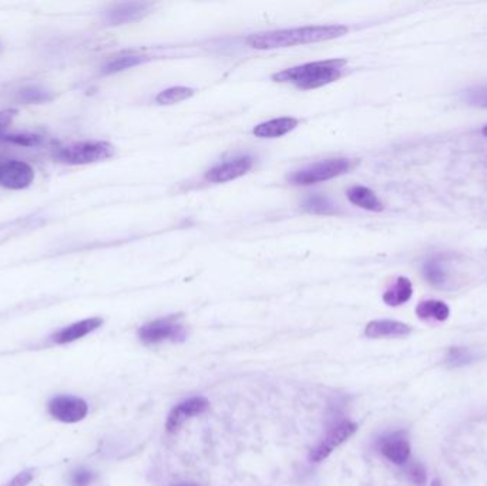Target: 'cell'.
<instances>
[{
  "label": "cell",
  "mask_w": 487,
  "mask_h": 486,
  "mask_svg": "<svg viewBox=\"0 0 487 486\" xmlns=\"http://www.w3.org/2000/svg\"><path fill=\"white\" fill-rule=\"evenodd\" d=\"M94 473L85 468H79L72 472L70 483L72 486H90L94 480Z\"/></svg>",
  "instance_id": "26"
},
{
  "label": "cell",
  "mask_w": 487,
  "mask_h": 486,
  "mask_svg": "<svg viewBox=\"0 0 487 486\" xmlns=\"http://www.w3.org/2000/svg\"><path fill=\"white\" fill-rule=\"evenodd\" d=\"M101 325H103V320L100 317L85 318V320L74 323V324H72L69 327H65L60 331H57L51 337V339H53V342H56V344H59V346L69 344V342L77 341V339H80V338H83L85 335L92 334L93 331H96Z\"/></svg>",
  "instance_id": "13"
},
{
  "label": "cell",
  "mask_w": 487,
  "mask_h": 486,
  "mask_svg": "<svg viewBox=\"0 0 487 486\" xmlns=\"http://www.w3.org/2000/svg\"><path fill=\"white\" fill-rule=\"evenodd\" d=\"M150 3L145 2H124L116 3L107 9L104 15V20L110 26L127 24L131 22H137L150 13Z\"/></svg>",
  "instance_id": "11"
},
{
  "label": "cell",
  "mask_w": 487,
  "mask_h": 486,
  "mask_svg": "<svg viewBox=\"0 0 487 486\" xmlns=\"http://www.w3.org/2000/svg\"><path fill=\"white\" fill-rule=\"evenodd\" d=\"M345 66V59L311 62L275 73L272 79L278 83L294 84L295 88L302 90H312L336 81L342 76Z\"/></svg>",
  "instance_id": "2"
},
{
  "label": "cell",
  "mask_w": 487,
  "mask_h": 486,
  "mask_svg": "<svg viewBox=\"0 0 487 486\" xmlns=\"http://www.w3.org/2000/svg\"><path fill=\"white\" fill-rule=\"evenodd\" d=\"M347 195L352 204H355L363 210L374 211V213H381L383 210V204L378 198V195L368 187L354 186L348 190Z\"/></svg>",
  "instance_id": "16"
},
{
  "label": "cell",
  "mask_w": 487,
  "mask_h": 486,
  "mask_svg": "<svg viewBox=\"0 0 487 486\" xmlns=\"http://www.w3.org/2000/svg\"><path fill=\"white\" fill-rule=\"evenodd\" d=\"M252 165H254V160L251 156L234 157L211 167L207 171L206 179L210 183H226L247 175L252 168Z\"/></svg>",
  "instance_id": "9"
},
{
  "label": "cell",
  "mask_w": 487,
  "mask_h": 486,
  "mask_svg": "<svg viewBox=\"0 0 487 486\" xmlns=\"http://www.w3.org/2000/svg\"><path fill=\"white\" fill-rule=\"evenodd\" d=\"M413 294V287L412 282L405 278V277H399L390 287L383 293V302L389 307H399L404 305L405 302H408L412 298Z\"/></svg>",
  "instance_id": "17"
},
{
  "label": "cell",
  "mask_w": 487,
  "mask_h": 486,
  "mask_svg": "<svg viewBox=\"0 0 487 486\" xmlns=\"http://www.w3.org/2000/svg\"><path fill=\"white\" fill-rule=\"evenodd\" d=\"M19 97L23 103H27V104H33V103L40 104V103L50 102L53 99L50 92H47L42 88H38V86H31V88H26V89L20 90Z\"/></svg>",
  "instance_id": "23"
},
{
  "label": "cell",
  "mask_w": 487,
  "mask_h": 486,
  "mask_svg": "<svg viewBox=\"0 0 487 486\" xmlns=\"http://www.w3.org/2000/svg\"><path fill=\"white\" fill-rule=\"evenodd\" d=\"M408 478L411 482H413L416 486H424L427 482V473L422 464H412L408 468Z\"/></svg>",
  "instance_id": "27"
},
{
  "label": "cell",
  "mask_w": 487,
  "mask_h": 486,
  "mask_svg": "<svg viewBox=\"0 0 487 486\" xmlns=\"http://www.w3.org/2000/svg\"><path fill=\"white\" fill-rule=\"evenodd\" d=\"M192 96H194V90L191 88L177 86V88H170V89L161 92L156 97V102L161 106H171V104H177L180 102H184Z\"/></svg>",
  "instance_id": "21"
},
{
  "label": "cell",
  "mask_w": 487,
  "mask_h": 486,
  "mask_svg": "<svg viewBox=\"0 0 487 486\" xmlns=\"http://www.w3.org/2000/svg\"><path fill=\"white\" fill-rule=\"evenodd\" d=\"M138 337L142 344L157 346L165 341L184 342L187 338V331L179 321V317L170 316L145 324L138 330Z\"/></svg>",
  "instance_id": "5"
},
{
  "label": "cell",
  "mask_w": 487,
  "mask_h": 486,
  "mask_svg": "<svg viewBox=\"0 0 487 486\" xmlns=\"http://www.w3.org/2000/svg\"><path fill=\"white\" fill-rule=\"evenodd\" d=\"M412 328L400 321L393 320H377L370 321L365 328L368 338H397L409 335Z\"/></svg>",
  "instance_id": "14"
},
{
  "label": "cell",
  "mask_w": 487,
  "mask_h": 486,
  "mask_svg": "<svg viewBox=\"0 0 487 486\" xmlns=\"http://www.w3.org/2000/svg\"><path fill=\"white\" fill-rule=\"evenodd\" d=\"M302 209L308 213L312 214H336V204H333L327 195L322 194H312L308 198H305V202L302 204Z\"/></svg>",
  "instance_id": "20"
},
{
  "label": "cell",
  "mask_w": 487,
  "mask_h": 486,
  "mask_svg": "<svg viewBox=\"0 0 487 486\" xmlns=\"http://www.w3.org/2000/svg\"><path fill=\"white\" fill-rule=\"evenodd\" d=\"M17 113L19 111L16 108H6L0 111V140L6 134L8 127L12 124V122L17 116Z\"/></svg>",
  "instance_id": "28"
},
{
  "label": "cell",
  "mask_w": 487,
  "mask_h": 486,
  "mask_svg": "<svg viewBox=\"0 0 487 486\" xmlns=\"http://www.w3.org/2000/svg\"><path fill=\"white\" fill-rule=\"evenodd\" d=\"M149 59L145 56H138V54H133V53H122L116 57H113L110 59L103 67H101V74L108 76V74H114L119 73L127 69H131L134 66H138L141 63L147 62Z\"/></svg>",
  "instance_id": "19"
},
{
  "label": "cell",
  "mask_w": 487,
  "mask_h": 486,
  "mask_svg": "<svg viewBox=\"0 0 487 486\" xmlns=\"http://www.w3.org/2000/svg\"><path fill=\"white\" fill-rule=\"evenodd\" d=\"M177 486H195V485H177Z\"/></svg>",
  "instance_id": "33"
},
{
  "label": "cell",
  "mask_w": 487,
  "mask_h": 486,
  "mask_svg": "<svg viewBox=\"0 0 487 486\" xmlns=\"http://www.w3.org/2000/svg\"><path fill=\"white\" fill-rule=\"evenodd\" d=\"M481 133H483V134H484V136H486V137H487V126H484V127H483V130H481Z\"/></svg>",
  "instance_id": "32"
},
{
  "label": "cell",
  "mask_w": 487,
  "mask_h": 486,
  "mask_svg": "<svg viewBox=\"0 0 487 486\" xmlns=\"http://www.w3.org/2000/svg\"><path fill=\"white\" fill-rule=\"evenodd\" d=\"M378 449L388 461L404 465L411 456V444L404 432H392L378 441Z\"/></svg>",
  "instance_id": "12"
},
{
  "label": "cell",
  "mask_w": 487,
  "mask_h": 486,
  "mask_svg": "<svg viewBox=\"0 0 487 486\" xmlns=\"http://www.w3.org/2000/svg\"><path fill=\"white\" fill-rule=\"evenodd\" d=\"M49 414L60 422L76 423L89 414V405L84 399L73 395H59L51 398L47 404Z\"/></svg>",
  "instance_id": "6"
},
{
  "label": "cell",
  "mask_w": 487,
  "mask_h": 486,
  "mask_svg": "<svg viewBox=\"0 0 487 486\" xmlns=\"http://www.w3.org/2000/svg\"><path fill=\"white\" fill-rule=\"evenodd\" d=\"M351 167L348 159H328L295 171L288 176V181L294 186H312L345 175Z\"/></svg>",
  "instance_id": "4"
},
{
  "label": "cell",
  "mask_w": 487,
  "mask_h": 486,
  "mask_svg": "<svg viewBox=\"0 0 487 486\" xmlns=\"http://www.w3.org/2000/svg\"><path fill=\"white\" fill-rule=\"evenodd\" d=\"M358 431V425L354 422H342L336 425L332 431L324 438V441L313 448L309 453V461L312 462H322L328 456L343 442H347L355 432Z\"/></svg>",
  "instance_id": "8"
},
{
  "label": "cell",
  "mask_w": 487,
  "mask_h": 486,
  "mask_svg": "<svg viewBox=\"0 0 487 486\" xmlns=\"http://www.w3.org/2000/svg\"><path fill=\"white\" fill-rule=\"evenodd\" d=\"M298 126V120L294 118H279L272 119L264 123H260L254 127L252 133L258 138H278L288 134Z\"/></svg>",
  "instance_id": "15"
},
{
  "label": "cell",
  "mask_w": 487,
  "mask_h": 486,
  "mask_svg": "<svg viewBox=\"0 0 487 486\" xmlns=\"http://www.w3.org/2000/svg\"><path fill=\"white\" fill-rule=\"evenodd\" d=\"M35 180V170L22 160H0V186L8 190H23Z\"/></svg>",
  "instance_id": "7"
},
{
  "label": "cell",
  "mask_w": 487,
  "mask_h": 486,
  "mask_svg": "<svg viewBox=\"0 0 487 486\" xmlns=\"http://www.w3.org/2000/svg\"><path fill=\"white\" fill-rule=\"evenodd\" d=\"M33 480V471H23L10 479L5 486H27Z\"/></svg>",
  "instance_id": "30"
},
{
  "label": "cell",
  "mask_w": 487,
  "mask_h": 486,
  "mask_svg": "<svg viewBox=\"0 0 487 486\" xmlns=\"http://www.w3.org/2000/svg\"><path fill=\"white\" fill-rule=\"evenodd\" d=\"M423 275L427 280V282L436 285V287L446 282V271L443 270V266L436 260H432L424 264Z\"/></svg>",
  "instance_id": "24"
},
{
  "label": "cell",
  "mask_w": 487,
  "mask_h": 486,
  "mask_svg": "<svg viewBox=\"0 0 487 486\" xmlns=\"http://www.w3.org/2000/svg\"><path fill=\"white\" fill-rule=\"evenodd\" d=\"M349 29L342 24L331 26H306L297 29H285V31H275L267 33L252 35L247 39V44L258 50H271L291 47L298 44L318 43L325 40H332L348 33Z\"/></svg>",
  "instance_id": "1"
},
{
  "label": "cell",
  "mask_w": 487,
  "mask_h": 486,
  "mask_svg": "<svg viewBox=\"0 0 487 486\" xmlns=\"http://www.w3.org/2000/svg\"><path fill=\"white\" fill-rule=\"evenodd\" d=\"M470 358V354L469 351L463 350V348H452L449 355H447V362L450 365H462V364H466Z\"/></svg>",
  "instance_id": "29"
},
{
  "label": "cell",
  "mask_w": 487,
  "mask_h": 486,
  "mask_svg": "<svg viewBox=\"0 0 487 486\" xmlns=\"http://www.w3.org/2000/svg\"><path fill=\"white\" fill-rule=\"evenodd\" d=\"M116 149L108 141L89 140L79 141L73 145L60 147L54 153V159L70 165H81L107 160L114 156Z\"/></svg>",
  "instance_id": "3"
},
{
  "label": "cell",
  "mask_w": 487,
  "mask_h": 486,
  "mask_svg": "<svg viewBox=\"0 0 487 486\" xmlns=\"http://www.w3.org/2000/svg\"><path fill=\"white\" fill-rule=\"evenodd\" d=\"M416 316L423 321L443 323L450 316V308L443 301L427 300V301H422L418 304Z\"/></svg>",
  "instance_id": "18"
},
{
  "label": "cell",
  "mask_w": 487,
  "mask_h": 486,
  "mask_svg": "<svg viewBox=\"0 0 487 486\" xmlns=\"http://www.w3.org/2000/svg\"><path fill=\"white\" fill-rule=\"evenodd\" d=\"M0 141H6V143H10V145L22 146V147H36L42 145L43 137L35 133H27V131L10 133V134L6 133Z\"/></svg>",
  "instance_id": "22"
},
{
  "label": "cell",
  "mask_w": 487,
  "mask_h": 486,
  "mask_svg": "<svg viewBox=\"0 0 487 486\" xmlns=\"http://www.w3.org/2000/svg\"><path fill=\"white\" fill-rule=\"evenodd\" d=\"M431 486H443V485H442V482H440L439 479H434V480H432V485H431Z\"/></svg>",
  "instance_id": "31"
},
{
  "label": "cell",
  "mask_w": 487,
  "mask_h": 486,
  "mask_svg": "<svg viewBox=\"0 0 487 486\" xmlns=\"http://www.w3.org/2000/svg\"><path fill=\"white\" fill-rule=\"evenodd\" d=\"M210 408V401L204 396H192L176 405L167 416L165 428L168 432H176L179 428L192 416L201 415Z\"/></svg>",
  "instance_id": "10"
},
{
  "label": "cell",
  "mask_w": 487,
  "mask_h": 486,
  "mask_svg": "<svg viewBox=\"0 0 487 486\" xmlns=\"http://www.w3.org/2000/svg\"><path fill=\"white\" fill-rule=\"evenodd\" d=\"M463 99L470 106L487 108V86H479V88L466 90Z\"/></svg>",
  "instance_id": "25"
}]
</instances>
